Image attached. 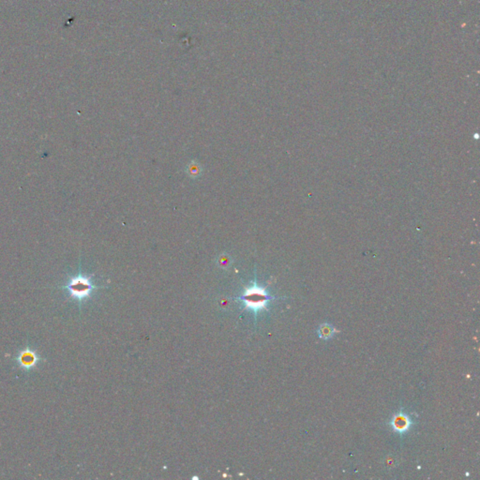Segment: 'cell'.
<instances>
[{"instance_id":"cell-1","label":"cell","mask_w":480,"mask_h":480,"mask_svg":"<svg viewBox=\"0 0 480 480\" xmlns=\"http://www.w3.org/2000/svg\"><path fill=\"white\" fill-rule=\"evenodd\" d=\"M275 298L276 297L272 296L265 287L258 285L256 279L251 286L244 290L241 295L236 297L238 301L243 304L245 309L252 311L255 315L266 310L269 303Z\"/></svg>"},{"instance_id":"cell-2","label":"cell","mask_w":480,"mask_h":480,"mask_svg":"<svg viewBox=\"0 0 480 480\" xmlns=\"http://www.w3.org/2000/svg\"><path fill=\"white\" fill-rule=\"evenodd\" d=\"M98 288L93 283L91 277L83 274L81 270L77 275L69 278L66 285L62 287V289L68 291L70 295L79 302L89 298L93 291Z\"/></svg>"},{"instance_id":"cell-3","label":"cell","mask_w":480,"mask_h":480,"mask_svg":"<svg viewBox=\"0 0 480 480\" xmlns=\"http://www.w3.org/2000/svg\"><path fill=\"white\" fill-rule=\"evenodd\" d=\"M412 418L404 411L396 413L390 420V427L392 430L400 435H404L411 429L413 425Z\"/></svg>"},{"instance_id":"cell-4","label":"cell","mask_w":480,"mask_h":480,"mask_svg":"<svg viewBox=\"0 0 480 480\" xmlns=\"http://www.w3.org/2000/svg\"><path fill=\"white\" fill-rule=\"evenodd\" d=\"M17 359H18V362L20 363V365L23 367V368L30 369V368H32V367L36 364V362L38 360V357H37V355L35 354V353H33L30 350L26 349L23 353L20 354L19 357Z\"/></svg>"},{"instance_id":"cell-5","label":"cell","mask_w":480,"mask_h":480,"mask_svg":"<svg viewBox=\"0 0 480 480\" xmlns=\"http://www.w3.org/2000/svg\"><path fill=\"white\" fill-rule=\"evenodd\" d=\"M337 332H338V330L329 323H324V324L320 325L319 329L317 330L319 338L322 340H325V341L332 339L337 334Z\"/></svg>"},{"instance_id":"cell-6","label":"cell","mask_w":480,"mask_h":480,"mask_svg":"<svg viewBox=\"0 0 480 480\" xmlns=\"http://www.w3.org/2000/svg\"><path fill=\"white\" fill-rule=\"evenodd\" d=\"M203 168L200 164L196 162H191L186 167V173L191 178H196L202 175Z\"/></svg>"},{"instance_id":"cell-7","label":"cell","mask_w":480,"mask_h":480,"mask_svg":"<svg viewBox=\"0 0 480 480\" xmlns=\"http://www.w3.org/2000/svg\"><path fill=\"white\" fill-rule=\"evenodd\" d=\"M232 264V259L227 253H222L218 259V265L222 268H227Z\"/></svg>"}]
</instances>
